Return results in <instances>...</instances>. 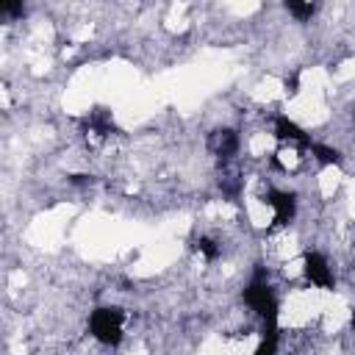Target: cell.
<instances>
[{
  "mask_svg": "<svg viewBox=\"0 0 355 355\" xmlns=\"http://www.w3.org/2000/svg\"><path fill=\"white\" fill-rule=\"evenodd\" d=\"M280 344H283V330H272V333H261L252 355H280Z\"/></svg>",
  "mask_w": 355,
  "mask_h": 355,
  "instance_id": "8",
  "label": "cell"
},
{
  "mask_svg": "<svg viewBox=\"0 0 355 355\" xmlns=\"http://www.w3.org/2000/svg\"><path fill=\"white\" fill-rule=\"evenodd\" d=\"M208 150L225 164H230L239 153H241V136L236 128H216L211 136H208Z\"/></svg>",
  "mask_w": 355,
  "mask_h": 355,
  "instance_id": "6",
  "label": "cell"
},
{
  "mask_svg": "<svg viewBox=\"0 0 355 355\" xmlns=\"http://www.w3.org/2000/svg\"><path fill=\"white\" fill-rule=\"evenodd\" d=\"M263 205L272 211V225L275 227H288L294 219H297V194L288 191V189H277V186H269L263 191Z\"/></svg>",
  "mask_w": 355,
  "mask_h": 355,
  "instance_id": "4",
  "label": "cell"
},
{
  "mask_svg": "<svg viewBox=\"0 0 355 355\" xmlns=\"http://www.w3.org/2000/svg\"><path fill=\"white\" fill-rule=\"evenodd\" d=\"M302 277L308 286L319 288V291H333L336 288V272L327 261V255H322L319 250H305L302 252Z\"/></svg>",
  "mask_w": 355,
  "mask_h": 355,
  "instance_id": "3",
  "label": "cell"
},
{
  "mask_svg": "<svg viewBox=\"0 0 355 355\" xmlns=\"http://www.w3.org/2000/svg\"><path fill=\"white\" fill-rule=\"evenodd\" d=\"M241 300L261 319V333L280 330V297H277L275 286L269 283V277L263 275V269H258L250 277V283L244 286Z\"/></svg>",
  "mask_w": 355,
  "mask_h": 355,
  "instance_id": "1",
  "label": "cell"
},
{
  "mask_svg": "<svg viewBox=\"0 0 355 355\" xmlns=\"http://www.w3.org/2000/svg\"><path fill=\"white\" fill-rule=\"evenodd\" d=\"M308 155H311L319 166H341V161H344L341 150H338V147H330V144H324V141H313L311 150H308Z\"/></svg>",
  "mask_w": 355,
  "mask_h": 355,
  "instance_id": "7",
  "label": "cell"
},
{
  "mask_svg": "<svg viewBox=\"0 0 355 355\" xmlns=\"http://www.w3.org/2000/svg\"><path fill=\"white\" fill-rule=\"evenodd\" d=\"M349 327H352V333H355V311L349 313Z\"/></svg>",
  "mask_w": 355,
  "mask_h": 355,
  "instance_id": "12",
  "label": "cell"
},
{
  "mask_svg": "<svg viewBox=\"0 0 355 355\" xmlns=\"http://www.w3.org/2000/svg\"><path fill=\"white\" fill-rule=\"evenodd\" d=\"M0 14L3 17H22L25 14V6L22 3H0Z\"/></svg>",
  "mask_w": 355,
  "mask_h": 355,
  "instance_id": "11",
  "label": "cell"
},
{
  "mask_svg": "<svg viewBox=\"0 0 355 355\" xmlns=\"http://www.w3.org/2000/svg\"><path fill=\"white\" fill-rule=\"evenodd\" d=\"M272 136L277 139L280 147H291V150H300V153H308L311 144H313L311 133L302 125H297L288 114H275V119H272Z\"/></svg>",
  "mask_w": 355,
  "mask_h": 355,
  "instance_id": "5",
  "label": "cell"
},
{
  "mask_svg": "<svg viewBox=\"0 0 355 355\" xmlns=\"http://www.w3.org/2000/svg\"><path fill=\"white\" fill-rule=\"evenodd\" d=\"M194 250H197V255H200L205 263H214V261L222 255V244H219L214 236H200V239L194 241Z\"/></svg>",
  "mask_w": 355,
  "mask_h": 355,
  "instance_id": "9",
  "label": "cell"
},
{
  "mask_svg": "<svg viewBox=\"0 0 355 355\" xmlns=\"http://www.w3.org/2000/svg\"><path fill=\"white\" fill-rule=\"evenodd\" d=\"M86 330L100 347H119L125 338V311L119 305H97L89 311Z\"/></svg>",
  "mask_w": 355,
  "mask_h": 355,
  "instance_id": "2",
  "label": "cell"
},
{
  "mask_svg": "<svg viewBox=\"0 0 355 355\" xmlns=\"http://www.w3.org/2000/svg\"><path fill=\"white\" fill-rule=\"evenodd\" d=\"M283 8H286V14H291L297 22H308V19L316 14V3H311V0H288Z\"/></svg>",
  "mask_w": 355,
  "mask_h": 355,
  "instance_id": "10",
  "label": "cell"
}]
</instances>
